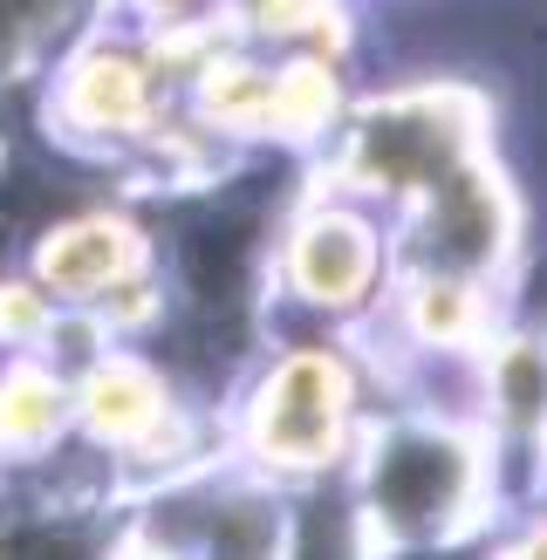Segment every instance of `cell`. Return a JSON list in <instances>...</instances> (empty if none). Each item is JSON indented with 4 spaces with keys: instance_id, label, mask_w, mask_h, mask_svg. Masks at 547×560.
I'll return each mask as SVG.
<instances>
[{
    "instance_id": "6da1fadb",
    "label": "cell",
    "mask_w": 547,
    "mask_h": 560,
    "mask_svg": "<svg viewBox=\"0 0 547 560\" xmlns=\"http://www.w3.org/2000/svg\"><path fill=\"white\" fill-rule=\"evenodd\" d=\"M473 492V452L445 431H391L370 458V513L397 540L438 534Z\"/></svg>"
},
{
    "instance_id": "7a4b0ae2",
    "label": "cell",
    "mask_w": 547,
    "mask_h": 560,
    "mask_svg": "<svg viewBox=\"0 0 547 560\" xmlns=\"http://www.w3.org/2000/svg\"><path fill=\"white\" fill-rule=\"evenodd\" d=\"M336 417H342V376L322 355H294L260 397V452H274L281 465H315L336 438Z\"/></svg>"
},
{
    "instance_id": "3957f363",
    "label": "cell",
    "mask_w": 547,
    "mask_h": 560,
    "mask_svg": "<svg viewBox=\"0 0 547 560\" xmlns=\"http://www.w3.org/2000/svg\"><path fill=\"white\" fill-rule=\"evenodd\" d=\"M137 260V246L109 226V219H75L42 246V273L69 294H96V288H117L124 267Z\"/></svg>"
},
{
    "instance_id": "277c9868",
    "label": "cell",
    "mask_w": 547,
    "mask_h": 560,
    "mask_svg": "<svg viewBox=\"0 0 547 560\" xmlns=\"http://www.w3.org/2000/svg\"><path fill=\"white\" fill-rule=\"evenodd\" d=\"M294 273L301 288L322 294V301H349L356 288L370 280V240L356 219H315L294 246Z\"/></svg>"
},
{
    "instance_id": "5b68a950",
    "label": "cell",
    "mask_w": 547,
    "mask_h": 560,
    "mask_svg": "<svg viewBox=\"0 0 547 560\" xmlns=\"http://www.w3.org/2000/svg\"><path fill=\"white\" fill-rule=\"evenodd\" d=\"M90 410H96L103 431H137V424H151V417H158V389H151L144 370H130V362H109V370H96V397H90Z\"/></svg>"
},
{
    "instance_id": "8992f818",
    "label": "cell",
    "mask_w": 547,
    "mask_h": 560,
    "mask_svg": "<svg viewBox=\"0 0 547 560\" xmlns=\"http://www.w3.org/2000/svg\"><path fill=\"white\" fill-rule=\"evenodd\" d=\"M48 424H55V383L14 376L0 389V438L8 444H35V438H48Z\"/></svg>"
}]
</instances>
